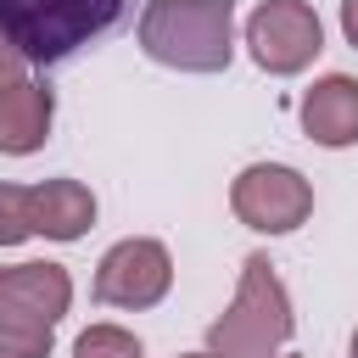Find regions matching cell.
Wrapping results in <instances>:
<instances>
[{"mask_svg": "<svg viewBox=\"0 0 358 358\" xmlns=\"http://www.w3.org/2000/svg\"><path fill=\"white\" fill-rule=\"evenodd\" d=\"M67 308H73V274L62 263L0 268V358H50Z\"/></svg>", "mask_w": 358, "mask_h": 358, "instance_id": "4", "label": "cell"}, {"mask_svg": "<svg viewBox=\"0 0 358 358\" xmlns=\"http://www.w3.org/2000/svg\"><path fill=\"white\" fill-rule=\"evenodd\" d=\"M274 358H302V352H274Z\"/></svg>", "mask_w": 358, "mask_h": 358, "instance_id": "17", "label": "cell"}, {"mask_svg": "<svg viewBox=\"0 0 358 358\" xmlns=\"http://www.w3.org/2000/svg\"><path fill=\"white\" fill-rule=\"evenodd\" d=\"M134 39L173 73H224L235 62V0H145Z\"/></svg>", "mask_w": 358, "mask_h": 358, "instance_id": "1", "label": "cell"}, {"mask_svg": "<svg viewBox=\"0 0 358 358\" xmlns=\"http://www.w3.org/2000/svg\"><path fill=\"white\" fill-rule=\"evenodd\" d=\"M291 330H296L291 296H285L274 263L263 252H252L241 263L229 308L207 324V352H218V358H274L291 341Z\"/></svg>", "mask_w": 358, "mask_h": 358, "instance_id": "2", "label": "cell"}, {"mask_svg": "<svg viewBox=\"0 0 358 358\" xmlns=\"http://www.w3.org/2000/svg\"><path fill=\"white\" fill-rule=\"evenodd\" d=\"M319 50H324V22L308 0H263L246 17V56L268 78H291L313 67Z\"/></svg>", "mask_w": 358, "mask_h": 358, "instance_id": "6", "label": "cell"}, {"mask_svg": "<svg viewBox=\"0 0 358 358\" xmlns=\"http://www.w3.org/2000/svg\"><path fill=\"white\" fill-rule=\"evenodd\" d=\"M117 17L123 0H0V45H11L22 67H50L101 39Z\"/></svg>", "mask_w": 358, "mask_h": 358, "instance_id": "3", "label": "cell"}, {"mask_svg": "<svg viewBox=\"0 0 358 358\" xmlns=\"http://www.w3.org/2000/svg\"><path fill=\"white\" fill-rule=\"evenodd\" d=\"M296 117H302V134H308L313 145H330V151L358 145V78H347V73L313 78V84L302 90Z\"/></svg>", "mask_w": 358, "mask_h": 358, "instance_id": "8", "label": "cell"}, {"mask_svg": "<svg viewBox=\"0 0 358 358\" xmlns=\"http://www.w3.org/2000/svg\"><path fill=\"white\" fill-rule=\"evenodd\" d=\"M341 34H347V45L358 50V0H341Z\"/></svg>", "mask_w": 358, "mask_h": 358, "instance_id": "14", "label": "cell"}, {"mask_svg": "<svg viewBox=\"0 0 358 358\" xmlns=\"http://www.w3.org/2000/svg\"><path fill=\"white\" fill-rule=\"evenodd\" d=\"M95 224V196L78 179H39L34 185V235L45 241H78Z\"/></svg>", "mask_w": 358, "mask_h": 358, "instance_id": "10", "label": "cell"}, {"mask_svg": "<svg viewBox=\"0 0 358 358\" xmlns=\"http://www.w3.org/2000/svg\"><path fill=\"white\" fill-rule=\"evenodd\" d=\"M229 213L257 235H291L313 213V185L291 162H246L229 185Z\"/></svg>", "mask_w": 358, "mask_h": 358, "instance_id": "5", "label": "cell"}, {"mask_svg": "<svg viewBox=\"0 0 358 358\" xmlns=\"http://www.w3.org/2000/svg\"><path fill=\"white\" fill-rule=\"evenodd\" d=\"M17 78H22V56H17L11 45H0V90H6V84H17Z\"/></svg>", "mask_w": 358, "mask_h": 358, "instance_id": "13", "label": "cell"}, {"mask_svg": "<svg viewBox=\"0 0 358 358\" xmlns=\"http://www.w3.org/2000/svg\"><path fill=\"white\" fill-rule=\"evenodd\" d=\"M347 358H358V330H352V341H347Z\"/></svg>", "mask_w": 358, "mask_h": 358, "instance_id": "15", "label": "cell"}, {"mask_svg": "<svg viewBox=\"0 0 358 358\" xmlns=\"http://www.w3.org/2000/svg\"><path fill=\"white\" fill-rule=\"evenodd\" d=\"M34 241V185H6L0 179V246Z\"/></svg>", "mask_w": 358, "mask_h": 358, "instance_id": "12", "label": "cell"}, {"mask_svg": "<svg viewBox=\"0 0 358 358\" xmlns=\"http://www.w3.org/2000/svg\"><path fill=\"white\" fill-rule=\"evenodd\" d=\"M173 291V257L162 241L151 235H129L117 246H106V257L95 263V302L101 308H123V313H145Z\"/></svg>", "mask_w": 358, "mask_h": 358, "instance_id": "7", "label": "cell"}, {"mask_svg": "<svg viewBox=\"0 0 358 358\" xmlns=\"http://www.w3.org/2000/svg\"><path fill=\"white\" fill-rule=\"evenodd\" d=\"M50 123H56V90L39 84V78H17L0 90V151L6 157H34L45 140H50Z\"/></svg>", "mask_w": 358, "mask_h": 358, "instance_id": "9", "label": "cell"}, {"mask_svg": "<svg viewBox=\"0 0 358 358\" xmlns=\"http://www.w3.org/2000/svg\"><path fill=\"white\" fill-rule=\"evenodd\" d=\"M179 358H218V352H179Z\"/></svg>", "mask_w": 358, "mask_h": 358, "instance_id": "16", "label": "cell"}, {"mask_svg": "<svg viewBox=\"0 0 358 358\" xmlns=\"http://www.w3.org/2000/svg\"><path fill=\"white\" fill-rule=\"evenodd\" d=\"M73 358H145V347L123 324H90V330H78Z\"/></svg>", "mask_w": 358, "mask_h": 358, "instance_id": "11", "label": "cell"}]
</instances>
